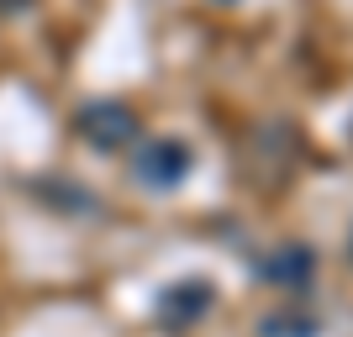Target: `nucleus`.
<instances>
[{"mask_svg": "<svg viewBox=\"0 0 353 337\" xmlns=\"http://www.w3.org/2000/svg\"><path fill=\"white\" fill-rule=\"evenodd\" d=\"M211 311V285L206 279H190V285H174V290L159 295V322L163 327H190Z\"/></svg>", "mask_w": 353, "mask_h": 337, "instance_id": "obj_3", "label": "nucleus"}, {"mask_svg": "<svg viewBox=\"0 0 353 337\" xmlns=\"http://www.w3.org/2000/svg\"><path fill=\"white\" fill-rule=\"evenodd\" d=\"M311 264H316V258H311L306 248H280L264 264V279H274V285H301V279L311 274Z\"/></svg>", "mask_w": 353, "mask_h": 337, "instance_id": "obj_4", "label": "nucleus"}, {"mask_svg": "<svg viewBox=\"0 0 353 337\" xmlns=\"http://www.w3.org/2000/svg\"><path fill=\"white\" fill-rule=\"evenodd\" d=\"M195 153L179 137H153V143L137 153V185H148V190H174V185H185V174H190Z\"/></svg>", "mask_w": 353, "mask_h": 337, "instance_id": "obj_1", "label": "nucleus"}, {"mask_svg": "<svg viewBox=\"0 0 353 337\" xmlns=\"http://www.w3.org/2000/svg\"><path fill=\"white\" fill-rule=\"evenodd\" d=\"M264 332L269 337H316V322L311 316H269Z\"/></svg>", "mask_w": 353, "mask_h": 337, "instance_id": "obj_5", "label": "nucleus"}, {"mask_svg": "<svg viewBox=\"0 0 353 337\" xmlns=\"http://www.w3.org/2000/svg\"><path fill=\"white\" fill-rule=\"evenodd\" d=\"M79 137L95 147H121V143H132L137 137V116H132V105H121V101H95L79 111Z\"/></svg>", "mask_w": 353, "mask_h": 337, "instance_id": "obj_2", "label": "nucleus"}]
</instances>
